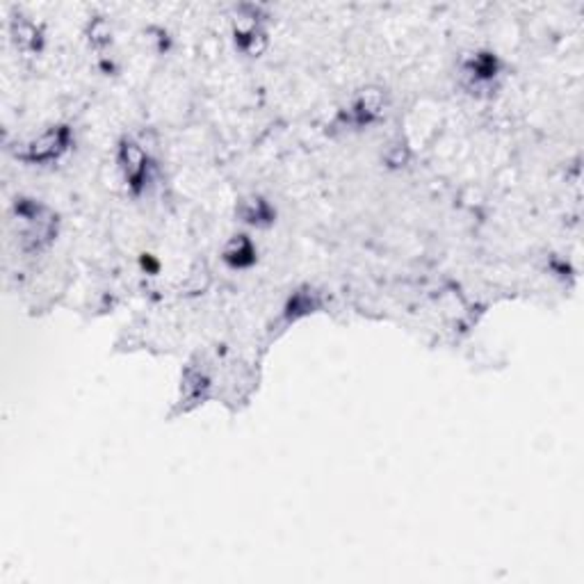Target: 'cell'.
<instances>
[{"label": "cell", "mask_w": 584, "mask_h": 584, "mask_svg": "<svg viewBox=\"0 0 584 584\" xmlns=\"http://www.w3.org/2000/svg\"><path fill=\"white\" fill-rule=\"evenodd\" d=\"M245 256H251V245H249V240H247L245 235H240V238H235L233 243H230V247L226 249V258L230 260V263L243 265V263H245Z\"/></svg>", "instance_id": "cell-2"}, {"label": "cell", "mask_w": 584, "mask_h": 584, "mask_svg": "<svg viewBox=\"0 0 584 584\" xmlns=\"http://www.w3.org/2000/svg\"><path fill=\"white\" fill-rule=\"evenodd\" d=\"M66 144V133L64 130H50L44 137H39L30 148V158L33 160H48L57 156L62 146Z\"/></svg>", "instance_id": "cell-1"}]
</instances>
